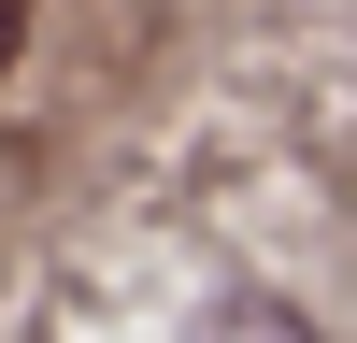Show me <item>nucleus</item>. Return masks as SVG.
I'll return each instance as SVG.
<instances>
[{
    "label": "nucleus",
    "instance_id": "nucleus-1",
    "mask_svg": "<svg viewBox=\"0 0 357 343\" xmlns=\"http://www.w3.org/2000/svg\"><path fill=\"white\" fill-rule=\"evenodd\" d=\"M15 29H29V0H0V72H15Z\"/></svg>",
    "mask_w": 357,
    "mask_h": 343
}]
</instances>
